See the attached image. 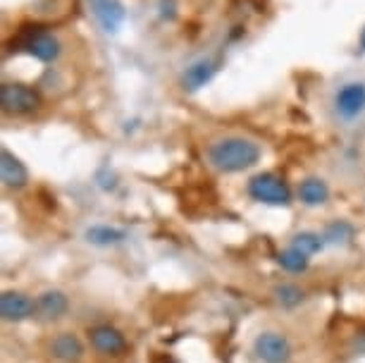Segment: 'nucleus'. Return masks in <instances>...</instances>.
Wrapping results in <instances>:
<instances>
[{"instance_id": "14", "label": "nucleus", "mask_w": 365, "mask_h": 363, "mask_svg": "<svg viewBox=\"0 0 365 363\" xmlns=\"http://www.w3.org/2000/svg\"><path fill=\"white\" fill-rule=\"evenodd\" d=\"M299 198L306 205H322L329 198V187L318 177H308L299 184Z\"/></svg>"}, {"instance_id": "4", "label": "nucleus", "mask_w": 365, "mask_h": 363, "mask_svg": "<svg viewBox=\"0 0 365 363\" xmlns=\"http://www.w3.org/2000/svg\"><path fill=\"white\" fill-rule=\"evenodd\" d=\"M0 106L8 115H29L41 108V93L26 84H12L5 81L0 86Z\"/></svg>"}, {"instance_id": "5", "label": "nucleus", "mask_w": 365, "mask_h": 363, "mask_svg": "<svg viewBox=\"0 0 365 363\" xmlns=\"http://www.w3.org/2000/svg\"><path fill=\"white\" fill-rule=\"evenodd\" d=\"M253 352L263 363H289L292 361V342L282 332H260L253 342Z\"/></svg>"}, {"instance_id": "2", "label": "nucleus", "mask_w": 365, "mask_h": 363, "mask_svg": "<svg viewBox=\"0 0 365 363\" xmlns=\"http://www.w3.org/2000/svg\"><path fill=\"white\" fill-rule=\"evenodd\" d=\"M12 46H15V51L29 53V56L41 60V63H53V60L60 58V51H63L60 41L55 39L51 31L38 29V26L24 29L17 36V41H12Z\"/></svg>"}, {"instance_id": "10", "label": "nucleus", "mask_w": 365, "mask_h": 363, "mask_svg": "<svg viewBox=\"0 0 365 363\" xmlns=\"http://www.w3.org/2000/svg\"><path fill=\"white\" fill-rule=\"evenodd\" d=\"M67 308H70V299L60 290H46L36 299V316L41 320H46V323L60 320L67 313Z\"/></svg>"}, {"instance_id": "12", "label": "nucleus", "mask_w": 365, "mask_h": 363, "mask_svg": "<svg viewBox=\"0 0 365 363\" xmlns=\"http://www.w3.org/2000/svg\"><path fill=\"white\" fill-rule=\"evenodd\" d=\"M51 354L63 363H79L84 359V344L74 332H60L51 342Z\"/></svg>"}, {"instance_id": "1", "label": "nucleus", "mask_w": 365, "mask_h": 363, "mask_svg": "<svg viewBox=\"0 0 365 363\" xmlns=\"http://www.w3.org/2000/svg\"><path fill=\"white\" fill-rule=\"evenodd\" d=\"M208 160L220 173H244L260 160V146L256 141L244 139V136H225V139L210 143Z\"/></svg>"}, {"instance_id": "3", "label": "nucleus", "mask_w": 365, "mask_h": 363, "mask_svg": "<svg viewBox=\"0 0 365 363\" xmlns=\"http://www.w3.org/2000/svg\"><path fill=\"white\" fill-rule=\"evenodd\" d=\"M249 196L253 201L265 203V205H289L292 203V189H289V184L274 173H260L256 177H251Z\"/></svg>"}, {"instance_id": "6", "label": "nucleus", "mask_w": 365, "mask_h": 363, "mask_svg": "<svg viewBox=\"0 0 365 363\" xmlns=\"http://www.w3.org/2000/svg\"><path fill=\"white\" fill-rule=\"evenodd\" d=\"M88 342L103 356H120L127 352V339L113 325H96L88 330Z\"/></svg>"}, {"instance_id": "13", "label": "nucleus", "mask_w": 365, "mask_h": 363, "mask_svg": "<svg viewBox=\"0 0 365 363\" xmlns=\"http://www.w3.org/2000/svg\"><path fill=\"white\" fill-rule=\"evenodd\" d=\"M215 72H217V65L212 63V60H198V63H194L187 72H184L182 86L187 88V91H198V88L205 86L212 77H215Z\"/></svg>"}, {"instance_id": "19", "label": "nucleus", "mask_w": 365, "mask_h": 363, "mask_svg": "<svg viewBox=\"0 0 365 363\" xmlns=\"http://www.w3.org/2000/svg\"><path fill=\"white\" fill-rule=\"evenodd\" d=\"M349 239H354V227L346 223H332L325 232V242L329 244H346Z\"/></svg>"}, {"instance_id": "20", "label": "nucleus", "mask_w": 365, "mask_h": 363, "mask_svg": "<svg viewBox=\"0 0 365 363\" xmlns=\"http://www.w3.org/2000/svg\"><path fill=\"white\" fill-rule=\"evenodd\" d=\"M361 48L365 51V29H363V34H361Z\"/></svg>"}, {"instance_id": "15", "label": "nucleus", "mask_w": 365, "mask_h": 363, "mask_svg": "<svg viewBox=\"0 0 365 363\" xmlns=\"http://www.w3.org/2000/svg\"><path fill=\"white\" fill-rule=\"evenodd\" d=\"M86 239L93 246H115L125 242L127 235L117 227H108V225H93V227L86 230Z\"/></svg>"}, {"instance_id": "9", "label": "nucleus", "mask_w": 365, "mask_h": 363, "mask_svg": "<svg viewBox=\"0 0 365 363\" xmlns=\"http://www.w3.org/2000/svg\"><path fill=\"white\" fill-rule=\"evenodd\" d=\"M88 5H91V10H93L96 19H98V24L108 34H115L122 26V22H125V17H127V10H125V5H122L120 0H88Z\"/></svg>"}, {"instance_id": "17", "label": "nucleus", "mask_w": 365, "mask_h": 363, "mask_svg": "<svg viewBox=\"0 0 365 363\" xmlns=\"http://www.w3.org/2000/svg\"><path fill=\"white\" fill-rule=\"evenodd\" d=\"M272 294H274V299H277V304H282L284 308H296L303 299H306V294H303L301 287L289 285V282L277 285V287H274V292H272Z\"/></svg>"}, {"instance_id": "11", "label": "nucleus", "mask_w": 365, "mask_h": 363, "mask_svg": "<svg viewBox=\"0 0 365 363\" xmlns=\"http://www.w3.org/2000/svg\"><path fill=\"white\" fill-rule=\"evenodd\" d=\"M0 180H3L8 189H22L29 182V170L8 148L0 150Z\"/></svg>"}, {"instance_id": "8", "label": "nucleus", "mask_w": 365, "mask_h": 363, "mask_svg": "<svg viewBox=\"0 0 365 363\" xmlns=\"http://www.w3.org/2000/svg\"><path fill=\"white\" fill-rule=\"evenodd\" d=\"M334 106H336V113H339L344 120L358 118V115L365 111V84L354 81V84L341 86L334 96Z\"/></svg>"}, {"instance_id": "18", "label": "nucleus", "mask_w": 365, "mask_h": 363, "mask_svg": "<svg viewBox=\"0 0 365 363\" xmlns=\"http://www.w3.org/2000/svg\"><path fill=\"white\" fill-rule=\"evenodd\" d=\"M292 246L294 249H299L301 253H306V256H313V253L322 251V246H325V237L315 235V232H299V235L294 237Z\"/></svg>"}, {"instance_id": "16", "label": "nucleus", "mask_w": 365, "mask_h": 363, "mask_svg": "<svg viewBox=\"0 0 365 363\" xmlns=\"http://www.w3.org/2000/svg\"><path fill=\"white\" fill-rule=\"evenodd\" d=\"M308 258H311V256H306V253H301L299 249L289 246L287 251H282L277 256V263L287 272H303V270H308Z\"/></svg>"}, {"instance_id": "7", "label": "nucleus", "mask_w": 365, "mask_h": 363, "mask_svg": "<svg viewBox=\"0 0 365 363\" xmlns=\"http://www.w3.org/2000/svg\"><path fill=\"white\" fill-rule=\"evenodd\" d=\"M0 313L8 323H22V320L36 316V301L22 292H5L0 297Z\"/></svg>"}]
</instances>
